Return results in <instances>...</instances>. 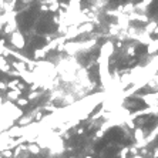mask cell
I'll return each instance as SVG.
<instances>
[{"mask_svg": "<svg viewBox=\"0 0 158 158\" xmlns=\"http://www.w3.org/2000/svg\"><path fill=\"white\" fill-rule=\"evenodd\" d=\"M10 43L14 46L16 48H19V50H22V48H24V46H26V41H24V37L23 34L20 32H13L12 33V39H10Z\"/></svg>", "mask_w": 158, "mask_h": 158, "instance_id": "obj_1", "label": "cell"}, {"mask_svg": "<svg viewBox=\"0 0 158 158\" xmlns=\"http://www.w3.org/2000/svg\"><path fill=\"white\" fill-rule=\"evenodd\" d=\"M114 53V43L113 41H105L103 44V47L100 50V54L103 57H110Z\"/></svg>", "mask_w": 158, "mask_h": 158, "instance_id": "obj_2", "label": "cell"}, {"mask_svg": "<svg viewBox=\"0 0 158 158\" xmlns=\"http://www.w3.org/2000/svg\"><path fill=\"white\" fill-rule=\"evenodd\" d=\"M157 27H158V22H148V23H147V26L144 27V32L151 36L152 33H155Z\"/></svg>", "mask_w": 158, "mask_h": 158, "instance_id": "obj_3", "label": "cell"}, {"mask_svg": "<svg viewBox=\"0 0 158 158\" xmlns=\"http://www.w3.org/2000/svg\"><path fill=\"white\" fill-rule=\"evenodd\" d=\"M12 66H13L17 71H20V73H24V71H26V63H24V61H20V63L13 61V63H12Z\"/></svg>", "mask_w": 158, "mask_h": 158, "instance_id": "obj_4", "label": "cell"}, {"mask_svg": "<svg viewBox=\"0 0 158 158\" xmlns=\"http://www.w3.org/2000/svg\"><path fill=\"white\" fill-rule=\"evenodd\" d=\"M46 53H47V51H46L44 48H37V50H34L33 54H34V58L40 60V58H44V57H46Z\"/></svg>", "mask_w": 158, "mask_h": 158, "instance_id": "obj_5", "label": "cell"}, {"mask_svg": "<svg viewBox=\"0 0 158 158\" xmlns=\"http://www.w3.org/2000/svg\"><path fill=\"white\" fill-rule=\"evenodd\" d=\"M151 1H152V0H142V1H140L138 4H135V6H137V10H144L145 7H148L151 4Z\"/></svg>", "mask_w": 158, "mask_h": 158, "instance_id": "obj_6", "label": "cell"}, {"mask_svg": "<svg viewBox=\"0 0 158 158\" xmlns=\"http://www.w3.org/2000/svg\"><path fill=\"white\" fill-rule=\"evenodd\" d=\"M48 9H50V12H53V13H56V12H58L60 10V3L56 0V1H53L50 6H48Z\"/></svg>", "mask_w": 158, "mask_h": 158, "instance_id": "obj_7", "label": "cell"}, {"mask_svg": "<svg viewBox=\"0 0 158 158\" xmlns=\"http://www.w3.org/2000/svg\"><path fill=\"white\" fill-rule=\"evenodd\" d=\"M127 54H128V56H131V57H133V56H135V47H133V46H130V47L127 48Z\"/></svg>", "mask_w": 158, "mask_h": 158, "instance_id": "obj_8", "label": "cell"}, {"mask_svg": "<svg viewBox=\"0 0 158 158\" xmlns=\"http://www.w3.org/2000/svg\"><path fill=\"white\" fill-rule=\"evenodd\" d=\"M4 50H6V47H4V40H0V54H4Z\"/></svg>", "mask_w": 158, "mask_h": 158, "instance_id": "obj_9", "label": "cell"}, {"mask_svg": "<svg viewBox=\"0 0 158 158\" xmlns=\"http://www.w3.org/2000/svg\"><path fill=\"white\" fill-rule=\"evenodd\" d=\"M40 10H41L43 13H46V12H50V9H48L47 4H43V6H40Z\"/></svg>", "mask_w": 158, "mask_h": 158, "instance_id": "obj_10", "label": "cell"}, {"mask_svg": "<svg viewBox=\"0 0 158 158\" xmlns=\"http://www.w3.org/2000/svg\"><path fill=\"white\" fill-rule=\"evenodd\" d=\"M115 46H117V47H123V43H121V41H117Z\"/></svg>", "mask_w": 158, "mask_h": 158, "instance_id": "obj_11", "label": "cell"}, {"mask_svg": "<svg viewBox=\"0 0 158 158\" xmlns=\"http://www.w3.org/2000/svg\"><path fill=\"white\" fill-rule=\"evenodd\" d=\"M1 29H3V24H0V32H1Z\"/></svg>", "mask_w": 158, "mask_h": 158, "instance_id": "obj_12", "label": "cell"}, {"mask_svg": "<svg viewBox=\"0 0 158 158\" xmlns=\"http://www.w3.org/2000/svg\"><path fill=\"white\" fill-rule=\"evenodd\" d=\"M7 1H10V0H7Z\"/></svg>", "mask_w": 158, "mask_h": 158, "instance_id": "obj_13", "label": "cell"}]
</instances>
